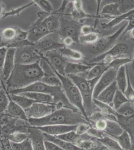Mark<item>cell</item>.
I'll use <instances>...</instances> for the list:
<instances>
[{"label": "cell", "mask_w": 134, "mask_h": 150, "mask_svg": "<svg viewBox=\"0 0 134 150\" xmlns=\"http://www.w3.org/2000/svg\"><path fill=\"white\" fill-rule=\"evenodd\" d=\"M33 2L36 3L43 10L47 13H51L53 11V7L48 1L45 0H34Z\"/></svg>", "instance_id": "cell-42"}, {"label": "cell", "mask_w": 134, "mask_h": 150, "mask_svg": "<svg viewBox=\"0 0 134 150\" xmlns=\"http://www.w3.org/2000/svg\"><path fill=\"white\" fill-rule=\"evenodd\" d=\"M57 109V107L55 104H45L36 102L25 110L28 119H40L50 114Z\"/></svg>", "instance_id": "cell-9"}, {"label": "cell", "mask_w": 134, "mask_h": 150, "mask_svg": "<svg viewBox=\"0 0 134 150\" xmlns=\"http://www.w3.org/2000/svg\"><path fill=\"white\" fill-rule=\"evenodd\" d=\"M107 125V120L105 119H101L94 123V126H93V127L100 131L104 132L106 128Z\"/></svg>", "instance_id": "cell-45"}, {"label": "cell", "mask_w": 134, "mask_h": 150, "mask_svg": "<svg viewBox=\"0 0 134 150\" xmlns=\"http://www.w3.org/2000/svg\"><path fill=\"white\" fill-rule=\"evenodd\" d=\"M118 114L124 118H129L134 116V107L131 102H127L116 110Z\"/></svg>", "instance_id": "cell-34"}, {"label": "cell", "mask_w": 134, "mask_h": 150, "mask_svg": "<svg viewBox=\"0 0 134 150\" xmlns=\"http://www.w3.org/2000/svg\"><path fill=\"white\" fill-rule=\"evenodd\" d=\"M11 144L13 150H33L30 139L28 138L20 143L11 142Z\"/></svg>", "instance_id": "cell-37"}, {"label": "cell", "mask_w": 134, "mask_h": 150, "mask_svg": "<svg viewBox=\"0 0 134 150\" xmlns=\"http://www.w3.org/2000/svg\"><path fill=\"white\" fill-rule=\"evenodd\" d=\"M28 121L33 127H40L50 125L90 124L88 120L83 116L79 110L67 107H62L58 109L43 118L29 119Z\"/></svg>", "instance_id": "cell-1"}, {"label": "cell", "mask_w": 134, "mask_h": 150, "mask_svg": "<svg viewBox=\"0 0 134 150\" xmlns=\"http://www.w3.org/2000/svg\"><path fill=\"white\" fill-rule=\"evenodd\" d=\"M115 81L118 89L125 93L128 86V76L126 65L121 66L118 70Z\"/></svg>", "instance_id": "cell-21"}, {"label": "cell", "mask_w": 134, "mask_h": 150, "mask_svg": "<svg viewBox=\"0 0 134 150\" xmlns=\"http://www.w3.org/2000/svg\"><path fill=\"white\" fill-rule=\"evenodd\" d=\"M107 125L104 131L106 135L111 137L119 136L124 131V129L117 122L107 120Z\"/></svg>", "instance_id": "cell-23"}, {"label": "cell", "mask_w": 134, "mask_h": 150, "mask_svg": "<svg viewBox=\"0 0 134 150\" xmlns=\"http://www.w3.org/2000/svg\"><path fill=\"white\" fill-rule=\"evenodd\" d=\"M118 70L114 68H110L101 76L94 88L93 99H97L102 91L115 81Z\"/></svg>", "instance_id": "cell-10"}, {"label": "cell", "mask_w": 134, "mask_h": 150, "mask_svg": "<svg viewBox=\"0 0 134 150\" xmlns=\"http://www.w3.org/2000/svg\"><path fill=\"white\" fill-rule=\"evenodd\" d=\"M127 24L128 23H126L124 26L118 29L116 32L112 35L105 36L99 39L96 43L90 46L89 49V52L94 55H97V56L109 51L115 45L116 41L121 34L124 33Z\"/></svg>", "instance_id": "cell-6"}, {"label": "cell", "mask_w": 134, "mask_h": 150, "mask_svg": "<svg viewBox=\"0 0 134 150\" xmlns=\"http://www.w3.org/2000/svg\"><path fill=\"white\" fill-rule=\"evenodd\" d=\"M119 1L120 11L122 14H125L134 10V1Z\"/></svg>", "instance_id": "cell-40"}, {"label": "cell", "mask_w": 134, "mask_h": 150, "mask_svg": "<svg viewBox=\"0 0 134 150\" xmlns=\"http://www.w3.org/2000/svg\"><path fill=\"white\" fill-rule=\"evenodd\" d=\"M75 42L70 37H64L63 38L62 43L65 47L70 46L74 44Z\"/></svg>", "instance_id": "cell-52"}, {"label": "cell", "mask_w": 134, "mask_h": 150, "mask_svg": "<svg viewBox=\"0 0 134 150\" xmlns=\"http://www.w3.org/2000/svg\"><path fill=\"white\" fill-rule=\"evenodd\" d=\"M92 65L90 64H83L68 62L65 68V75H79V74L84 73L89 70Z\"/></svg>", "instance_id": "cell-19"}, {"label": "cell", "mask_w": 134, "mask_h": 150, "mask_svg": "<svg viewBox=\"0 0 134 150\" xmlns=\"http://www.w3.org/2000/svg\"><path fill=\"white\" fill-rule=\"evenodd\" d=\"M42 56L35 45H26L16 48L15 63V64L30 65L40 62Z\"/></svg>", "instance_id": "cell-5"}, {"label": "cell", "mask_w": 134, "mask_h": 150, "mask_svg": "<svg viewBox=\"0 0 134 150\" xmlns=\"http://www.w3.org/2000/svg\"><path fill=\"white\" fill-rule=\"evenodd\" d=\"M133 63H134V61H133Z\"/></svg>", "instance_id": "cell-55"}, {"label": "cell", "mask_w": 134, "mask_h": 150, "mask_svg": "<svg viewBox=\"0 0 134 150\" xmlns=\"http://www.w3.org/2000/svg\"><path fill=\"white\" fill-rule=\"evenodd\" d=\"M96 140L108 150H124L121 148L117 140L107 135L103 138Z\"/></svg>", "instance_id": "cell-30"}, {"label": "cell", "mask_w": 134, "mask_h": 150, "mask_svg": "<svg viewBox=\"0 0 134 150\" xmlns=\"http://www.w3.org/2000/svg\"><path fill=\"white\" fill-rule=\"evenodd\" d=\"M43 134L44 136L45 139L56 144V145L59 146L60 148H61L64 150H85L81 148L75 144L64 141L63 140L57 138L55 137L47 135L45 133H43Z\"/></svg>", "instance_id": "cell-22"}, {"label": "cell", "mask_w": 134, "mask_h": 150, "mask_svg": "<svg viewBox=\"0 0 134 150\" xmlns=\"http://www.w3.org/2000/svg\"><path fill=\"white\" fill-rule=\"evenodd\" d=\"M32 127L30 130V139L33 150H46L44 145L45 137L43 132Z\"/></svg>", "instance_id": "cell-18"}, {"label": "cell", "mask_w": 134, "mask_h": 150, "mask_svg": "<svg viewBox=\"0 0 134 150\" xmlns=\"http://www.w3.org/2000/svg\"><path fill=\"white\" fill-rule=\"evenodd\" d=\"M84 136V135H78L76 133V132L71 131L63 134V135L54 137H55L59 139L63 140L64 141L67 142L69 143H71L77 145V144L83 138Z\"/></svg>", "instance_id": "cell-32"}, {"label": "cell", "mask_w": 134, "mask_h": 150, "mask_svg": "<svg viewBox=\"0 0 134 150\" xmlns=\"http://www.w3.org/2000/svg\"><path fill=\"white\" fill-rule=\"evenodd\" d=\"M33 3L34 2L29 4L28 5H26L24 6H22V7H20V8L16 9L15 10L12 11L11 12L7 13L6 14H5V16H4V18L7 17L8 16H10L16 15L17 14H19L21 12H22L23 10H24V9H26L27 8L29 7L30 6L32 5Z\"/></svg>", "instance_id": "cell-48"}, {"label": "cell", "mask_w": 134, "mask_h": 150, "mask_svg": "<svg viewBox=\"0 0 134 150\" xmlns=\"http://www.w3.org/2000/svg\"><path fill=\"white\" fill-rule=\"evenodd\" d=\"M92 27L88 25L82 26L80 29V35L87 34L90 33L94 32Z\"/></svg>", "instance_id": "cell-51"}, {"label": "cell", "mask_w": 134, "mask_h": 150, "mask_svg": "<svg viewBox=\"0 0 134 150\" xmlns=\"http://www.w3.org/2000/svg\"><path fill=\"white\" fill-rule=\"evenodd\" d=\"M127 20H129V23H128L127 26L123 33L124 34L130 32L133 28H134V14L129 17Z\"/></svg>", "instance_id": "cell-49"}, {"label": "cell", "mask_w": 134, "mask_h": 150, "mask_svg": "<svg viewBox=\"0 0 134 150\" xmlns=\"http://www.w3.org/2000/svg\"><path fill=\"white\" fill-rule=\"evenodd\" d=\"M35 46L41 54L42 52L46 53L65 47L63 43L60 42L59 38H57L56 35L53 34V33H51L43 38L36 43Z\"/></svg>", "instance_id": "cell-12"}, {"label": "cell", "mask_w": 134, "mask_h": 150, "mask_svg": "<svg viewBox=\"0 0 134 150\" xmlns=\"http://www.w3.org/2000/svg\"><path fill=\"white\" fill-rule=\"evenodd\" d=\"M28 138V136L25 133L21 132H15L9 136V140L11 142L15 143H20Z\"/></svg>", "instance_id": "cell-38"}, {"label": "cell", "mask_w": 134, "mask_h": 150, "mask_svg": "<svg viewBox=\"0 0 134 150\" xmlns=\"http://www.w3.org/2000/svg\"><path fill=\"white\" fill-rule=\"evenodd\" d=\"M117 141L121 148L124 150H132V138L129 133L124 130L121 135L119 136L112 137Z\"/></svg>", "instance_id": "cell-29"}, {"label": "cell", "mask_w": 134, "mask_h": 150, "mask_svg": "<svg viewBox=\"0 0 134 150\" xmlns=\"http://www.w3.org/2000/svg\"><path fill=\"white\" fill-rule=\"evenodd\" d=\"M100 39L98 33L94 32L87 34L80 35L79 42L82 44L93 45Z\"/></svg>", "instance_id": "cell-35"}, {"label": "cell", "mask_w": 134, "mask_h": 150, "mask_svg": "<svg viewBox=\"0 0 134 150\" xmlns=\"http://www.w3.org/2000/svg\"><path fill=\"white\" fill-rule=\"evenodd\" d=\"M133 14H134V10L125 14H122L119 16L113 18L112 20L107 23H102L101 27L104 29H111L114 27V26H116L120 24L125 20H127L129 17L133 15Z\"/></svg>", "instance_id": "cell-31"}, {"label": "cell", "mask_w": 134, "mask_h": 150, "mask_svg": "<svg viewBox=\"0 0 134 150\" xmlns=\"http://www.w3.org/2000/svg\"><path fill=\"white\" fill-rule=\"evenodd\" d=\"M10 98L11 101L15 103L24 110L27 109L36 102L32 99L19 94H10Z\"/></svg>", "instance_id": "cell-27"}, {"label": "cell", "mask_w": 134, "mask_h": 150, "mask_svg": "<svg viewBox=\"0 0 134 150\" xmlns=\"http://www.w3.org/2000/svg\"><path fill=\"white\" fill-rule=\"evenodd\" d=\"M8 48L5 47L0 48V71H2L3 69L4 64Z\"/></svg>", "instance_id": "cell-46"}, {"label": "cell", "mask_w": 134, "mask_h": 150, "mask_svg": "<svg viewBox=\"0 0 134 150\" xmlns=\"http://www.w3.org/2000/svg\"><path fill=\"white\" fill-rule=\"evenodd\" d=\"M10 101L4 91L0 90V113L6 111Z\"/></svg>", "instance_id": "cell-41"}, {"label": "cell", "mask_w": 134, "mask_h": 150, "mask_svg": "<svg viewBox=\"0 0 134 150\" xmlns=\"http://www.w3.org/2000/svg\"><path fill=\"white\" fill-rule=\"evenodd\" d=\"M78 125H50L34 128L47 135L58 136L70 132L75 131Z\"/></svg>", "instance_id": "cell-14"}, {"label": "cell", "mask_w": 134, "mask_h": 150, "mask_svg": "<svg viewBox=\"0 0 134 150\" xmlns=\"http://www.w3.org/2000/svg\"><path fill=\"white\" fill-rule=\"evenodd\" d=\"M63 34L64 37H70L75 42H79V37L80 35V30L74 26H67L63 30Z\"/></svg>", "instance_id": "cell-36"}, {"label": "cell", "mask_w": 134, "mask_h": 150, "mask_svg": "<svg viewBox=\"0 0 134 150\" xmlns=\"http://www.w3.org/2000/svg\"><path fill=\"white\" fill-rule=\"evenodd\" d=\"M67 77L73 81L78 88L83 100L84 106L87 114L91 111L93 104L94 88L99 79H95L92 80H87L82 76L69 75Z\"/></svg>", "instance_id": "cell-4"}, {"label": "cell", "mask_w": 134, "mask_h": 150, "mask_svg": "<svg viewBox=\"0 0 134 150\" xmlns=\"http://www.w3.org/2000/svg\"><path fill=\"white\" fill-rule=\"evenodd\" d=\"M129 51V47L126 43H120L115 44L109 51L99 55L90 60L89 64L94 65L102 64L109 65L119 57L127 54Z\"/></svg>", "instance_id": "cell-7"}, {"label": "cell", "mask_w": 134, "mask_h": 150, "mask_svg": "<svg viewBox=\"0 0 134 150\" xmlns=\"http://www.w3.org/2000/svg\"><path fill=\"white\" fill-rule=\"evenodd\" d=\"M129 102L130 101L127 98L125 94L118 89L116 92L113 101L112 108L116 111L119 109V108L122 106L123 104Z\"/></svg>", "instance_id": "cell-33"}, {"label": "cell", "mask_w": 134, "mask_h": 150, "mask_svg": "<svg viewBox=\"0 0 134 150\" xmlns=\"http://www.w3.org/2000/svg\"><path fill=\"white\" fill-rule=\"evenodd\" d=\"M6 111L10 116L24 120H28L25 110L13 101L10 102Z\"/></svg>", "instance_id": "cell-24"}, {"label": "cell", "mask_w": 134, "mask_h": 150, "mask_svg": "<svg viewBox=\"0 0 134 150\" xmlns=\"http://www.w3.org/2000/svg\"><path fill=\"white\" fill-rule=\"evenodd\" d=\"M101 14L102 15L110 16L112 18L122 15L120 11L119 2H114L104 6L101 10Z\"/></svg>", "instance_id": "cell-25"}, {"label": "cell", "mask_w": 134, "mask_h": 150, "mask_svg": "<svg viewBox=\"0 0 134 150\" xmlns=\"http://www.w3.org/2000/svg\"><path fill=\"white\" fill-rule=\"evenodd\" d=\"M91 65H92V67L84 73L85 74L83 77L87 80H92L99 78L104 72L110 68L109 65L97 64Z\"/></svg>", "instance_id": "cell-17"}, {"label": "cell", "mask_w": 134, "mask_h": 150, "mask_svg": "<svg viewBox=\"0 0 134 150\" xmlns=\"http://www.w3.org/2000/svg\"><path fill=\"white\" fill-rule=\"evenodd\" d=\"M87 134L90 136L92 137V138L96 139L103 138L107 135L104 132L97 130L96 128L92 126L90 127Z\"/></svg>", "instance_id": "cell-43"}, {"label": "cell", "mask_w": 134, "mask_h": 150, "mask_svg": "<svg viewBox=\"0 0 134 150\" xmlns=\"http://www.w3.org/2000/svg\"><path fill=\"white\" fill-rule=\"evenodd\" d=\"M2 37L6 41L16 40L17 35V30L13 28H8L4 29L2 32Z\"/></svg>", "instance_id": "cell-39"}, {"label": "cell", "mask_w": 134, "mask_h": 150, "mask_svg": "<svg viewBox=\"0 0 134 150\" xmlns=\"http://www.w3.org/2000/svg\"><path fill=\"white\" fill-rule=\"evenodd\" d=\"M3 6L1 5V4H0V16L1 15H2V13H3Z\"/></svg>", "instance_id": "cell-54"}, {"label": "cell", "mask_w": 134, "mask_h": 150, "mask_svg": "<svg viewBox=\"0 0 134 150\" xmlns=\"http://www.w3.org/2000/svg\"><path fill=\"white\" fill-rule=\"evenodd\" d=\"M118 87L115 81L107 87L98 96L96 100L104 104L108 105L112 107V103Z\"/></svg>", "instance_id": "cell-16"}, {"label": "cell", "mask_w": 134, "mask_h": 150, "mask_svg": "<svg viewBox=\"0 0 134 150\" xmlns=\"http://www.w3.org/2000/svg\"><path fill=\"white\" fill-rule=\"evenodd\" d=\"M130 37L131 39H134V28L130 31Z\"/></svg>", "instance_id": "cell-53"}, {"label": "cell", "mask_w": 134, "mask_h": 150, "mask_svg": "<svg viewBox=\"0 0 134 150\" xmlns=\"http://www.w3.org/2000/svg\"><path fill=\"white\" fill-rule=\"evenodd\" d=\"M91 125L88 124H80L77 126L76 133L79 135H85L87 134Z\"/></svg>", "instance_id": "cell-44"}, {"label": "cell", "mask_w": 134, "mask_h": 150, "mask_svg": "<svg viewBox=\"0 0 134 150\" xmlns=\"http://www.w3.org/2000/svg\"><path fill=\"white\" fill-rule=\"evenodd\" d=\"M1 141L2 144V148L1 150H13L11 142L8 139L3 138L1 139Z\"/></svg>", "instance_id": "cell-50"}, {"label": "cell", "mask_w": 134, "mask_h": 150, "mask_svg": "<svg viewBox=\"0 0 134 150\" xmlns=\"http://www.w3.org/2000/svg\"><path fill=\"white\" fill-rule=\"evenodd\" d=\"M44 72L39 62L30 65L15 64L14 70L7 80L9 91L22 89L34 83L41 81Z\"/></svg>", "instance_id": "cell-2"}, {"label": "cell", "mask_w": 134, "mask_h": 150, "mask_svg": "<svg viewBox=\"0 0 134 150\" xmlns=\"http://www.w3.org/2000/svg\"><path fill=\"white\" fill-rule=\"evenodd\" d=\"M45 147L46 150H64L53 142L45 139Z\"/></svg>", "instance_id": "cell-47"}, {"label": "cell", "mask_w": 134, "mask_h": 150, "mask_svg": "<svg viewBox=\"0 0 134 150\" xmlns=\"http://www.w3.org/2000/svg\"><path fill=\"white\" fill-rule=\"evenodd\" d=\"M53 69L61 82L63 92L68 101L74 107L80 111L83 116L89 121L88 116L84 106L83 98L78 88L69 77L60 75L54 69Z\"/></svg>", "instance_id": "cell-3"}, {"label": "cell", "mask_w": 134, "mask_h": 150, "mask_svg": "<svg viewBox=\"0 0 134 150\" xmlns=\"http://www.w3.org/2000/svg\"><path fill=\"white\" fill-rule=\"evenodd\" d=\"M16 48L9 47L7 49V54L3 69V74L4 79L8 80L11 75L15 66V55Z\"/></svg>", "instance_id": "cell-15"}, {"label": "cell", "mask_w": 134, "mask_h": 150, "mask_svg": "<svg viewBox=\"0 0 134 150\" xmlns=\"http://www.w3.org/2000/svg\"><path fill=\"white\" fill-rule=\"evenodd\" d=\"M45 58H46L52 67L58 73L66 76L65 71L68 62L67 59L64 58L58 52V50L46 52Z\"/></svg>", "instance_id": "cell-11"}, {"label": "cell", "mask_w": 134, "mask_h": 150, "mask_svg": "<svg viewBox=\"0 0 134 150\" xmlns=\"http://www.w3.org/2000/svg\"><path fill=\"white\" fill-rule=\"evenodd\" d=\"M43 23L46 26L50 34L56 32L60 27V19L57 16L51 15L45 18Z\"/></svg>", "instance_id": "cell-28"}, {"label": "cell", "mask_w": 134, "mask_h": 150, "mask_svg": "<svg viewBox=\"0 0 134 150\" xmlns=\"http://www.w3.org/2000/svg\"><path fill=\"white\" fill-rule=\"evenodd\" d=\"M58 51L64 58L69 59L73 61H81L84 59V56L80 52L64 47L63 48H60Z\"/></svg>", "instance_id": "cell-26"}, {"label": "cell", "mask_w": 134, "mask_h": 150, "mask_svg": "<svg viewBox=\"0 0 134 150\" xmlns=\"http://www.w3.org/2000/svg\"><path fill=\"white\" fill-rule=\"evenodd\" d=\"M25 97L32 99L36 102L45 104H55L54 98L49 94L36 92H25L19 94Z\"/></svg>", "instance_id": "cell-20"}, {"label": "cell", "mask_w": 134, "mask_h": 150, "mask_svg": "<svg viewBox=\"0 0 134 150\" xmlns=\"http://www.w3.org/2000/svg\"><path fill=\"white\" fill-rule=\"evenodd\" d=\"M40 19L32 26L30 31L28 32L27 40L30 43L35 44L50 34L46 26Z\"/></svg>", "instance_id": "cell-13"}, {"label": "cell", "mask_w": 134, "mask_h": 150, "mask_svg": "<svg viewBox=\"0 0 134 150\" xmlns=\"http://www.w3.org/2000/svg\"><path fill=\"white\" fill-rule=\"evenodd\" d=\"M36 92L49 94L53 96L55 99L58 96L62 94V88L60 87H53L48 85L41 81H38L22 89H15L9 91L10 94H19L22 93Z\"/></svg>", "instance_id": "cell-8"}]
</instances>
